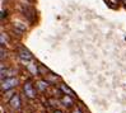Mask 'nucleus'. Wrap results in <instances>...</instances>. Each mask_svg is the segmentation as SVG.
<instances>
[{
  "label": "nucleus",
  "instance_id": "39448f33",
  "mask_svg": "<svg viewBox=\"0 0 126 113\" xmlns=\"http://www.w3.org/2000/svg\"><path fill=\"white\" fill-rule=\"evenodd\" d=\"M60 88H61V90H63V92H64L65 94H68V95H70V97H73V95H74V92H73V90H71L69 86H66V85H64V84H63Z\"/></svg>",
  "mask_w": 126,
  "mask_h": 113
},
{
  "label": "nucleus",
  "instance_id": "0eeeda50",
  "mask_svg": "<svg viewBox=\"0 0 126 113\" xmlns=\"http://www.w3.org/2000/svg\"><path fill=\"white\" fill-rule=\"evenodd\" d=\"M27 67H28V70L31 71L33 75H36L37 72H38V70H37V67H36V64H28Z\"/></svg>",
  "mask_w": 126,
  "mask_h": 113
},
{
  "label": "nucleus",
  "instance_id": "6e6552de",
  "mask_svg": "<svg viewBox=\"0 0 126 113\" xmlns=\"http://www.w3.org/2000/svg\"><path fill=\"white\" fill-rule=\"evenodd\" d=\"M14 27H17V28L22 29V31H24V29H26V26H23V24H20L19 22H17V23H14Z\"/></svg>",
  "mask_w": 126,
  "mask_h": 113
},
{
  "label": "nucleus",
  "instance_id": "f8f14e48",
  "mask_svg": "<svg viewBox=\"0 0 126 113\" xmlns=\"http://www.w3.org/2000/svg\"><path fill=\"white\" fill-rule=\"evenodd\" d=\"M73 113H81V112H80V111L77 108V109H74V111H73Z\"/></svg>",
  "mask_w": 126,
  "mask_h": 113
},
{
  "label": "nucleus",
  "instance_id": "4468645a",
  "mask_svg": "<svg viewBox=\"0 0 126 113\" xmlns=\"http://www.w3.org/2000/svg\"><path fill=\"white\" fill-rule=\"evenodd\" d=\"M125 1H126V0H125Z\"/></svg>",
  "mask_w": 126,
  "mask_h": 113
},
{
  "label": "nucleus",
  "instance_id": "1a4fd4ad",
  "mask_svg": "<svg viewBox=\"0 0 126 113\" xmlns=\"http://www.w3.org/2000/svg\"><path fill=\"white\" fill-rule=\"evenodd\" d=\"M38 84H40V85H38V86H40V89H42V90L47 86V84H46V83H43V81H40Z\"/></svg>",
  "mask_w": 126,
  "mask_h": 113
},
{
  "label": "nucleus",
  "instance_id": "9d476101",
  "mask_svg": "<svg viewBox=\"0 0 126 113\" xmlns=\"http://www.w3.org/2000/svg\"><path fill=\"white\" fill-rule=\"evenodd\" d=\"M5 42H6V38L4 37V33H1V44H4Z\"/></svg>",
  "mask_w": 126,
  "mask_h": 113
},
{
  "label": "nucleus",
  "instance_id": "20e7f679",
  "mask_svg": "<svg viewBox=\"0 0 126 113\" xmlns=\"http://www.w3.org/2000/svg\"><path fill=\"white\" fill-rule=\"evenodd\" d=\"M9 104H10V107H12V108H14V109H19V107H20V98H19V95H18V94L13 95V97H12V99H10V102H9Z\"/></svg>",
  "mask_w": 126,
  "mask_h": 113
},
{
  "label": "nucleus",
  "instance_id": "f03ea898",
  "mask_svg": "<svg viewBox=\"0 0 126 113\" xmlns=\"http://www.w3.org/2000/svg\"><path fill=\"white\" fill-rule=\"evenodd\" d=\"M19 57L23 60V61H31L33 58V56L31 55V52L26 48H19Z\"/></svg>",
  "mask_w": 126,
  "mask_h": 113
},
{
  "label": "nucleus",
  "instance_id": "f257e3e1",
  "mask_svg": "<svg viewBox=\"0 0 126 113\" xmlns=\"http://www.w3.org/2000/svg\"><path fill=\"white\" fill-rule=\"evenodd\" d=\"M17 83H18V80L16 79V78H9V79H5V80H3V83H1V88H3V90H9V89H12V88H14L17 85Z\"/></svg>",
  "mask_w": 126,
  "mask_h": 113
},
{
  "label": "nucleus",
  "instance_id": "ddd939ff",
  "mask_svg": "<svg viewBox=\"0 0 126 113\" xmlns=\"http://www.w3.org/2000/svg\"><path fill=\"white\" fill-rule=\"evenodd\" d=\"M55 113H63L61 111H55Z\"/></svg>",
  "mask_w": 126,
  "mask_h": 113
},
{
  "label": "nucleus",
  "instance_id": "423d86ee",
  "mask_svg": "<svg viewBox=\"0 0 126 113\" xmlns=\"http://www.w3.org/2000/svg\"><path fill=\"white\" fill-rule=\"evenodd\" d=\"M63 103H64V105H68V107H70V105L73 104V99H71L69 95H65V97L63 98Z\"/></svg>",
  "mask_w": 126,
  "mask_h": 113
},
{
  "label": "nucleus",
  "instance_id": "9b49d317",
  "mask_svg": "<svg viewBox=\"0 0 126 113\" xmlns=\"http://www.w3.org/2000/svg\"><path fill=\"white\" fill-rule=\"evenodd\" d=\"M4 56H5V51H4V47H1V55H0V57H1V60L4 58Z\"/></svg>",
  "mask_w": 126,
  "mask_h": 113
},
{
  "label": "nucleus",
  "instance_id": "7ed1b4c3",
  "mask_svg": "<svg viewBox=\"0 0 126 113\" xmlns=\"http://www.w3.org/2000/svg\"><path fill=\"white\" fill-rule=\"evenodd\" d=\"M23 89H24V93H26V95H27L28 98H34V97H36L34 89H33V86H32L31 83H26L24 86H23Z\"/></svg>",
  "mask_w": 126,
  "mask_h": 113
}]
</instances>
